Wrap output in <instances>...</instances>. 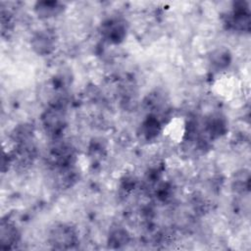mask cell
Instances as JSON below:
<instances>
[{"label":"cell","instance_id":"cell-8","mask_svg":"<svg viewBox=\"0 0 251 251\" xmlns=\"http://www.w3.org/2000/svg\"><path fill=\"white\" fill-rule=\"evenodd\" d=\"M227 53H224L223 51H218L216 54L212 56V63L216 65L218 68L226 67L228 64Z\"/></svg>","mask_w":251,"mask_h":251},{"label":"cell","instance_id":"cell-3","mask_svg":"<svg viewBox=\"0 0 251 251\" xmlns=\"http://www.w3.org/2000/svg\"><path fill=\"white\" fill-rule=\"evenodd\" d=\"M227 25L231 28L239 31H248L250 27V13L248 3L236 2L233 11L227 20Z\"/></svg>","mask_w":251,"mask_h":251},{"label":"cell","instance_id":"cell-1","mask_svg":"<svg viewBox=\"0 0 251 251\" xmlns=\"http://www.w3.org/2000/svg\"><path fill=\"white\" fill-rule=\"evenodd\" d=\"M42 125L45 131L53 138H58L67 125L66 106L63 101L50 105L42 115Z\"/></svg>","mask_w":251,"mask_h":251},{"label":"cell","instance_id":"cell-5","mask_svg":"<svg viewBox=\"0 0 251 251\" xmlns=\"http://www.w3.org/2000/svg\"><path fill=\"white\" fill-rule=\"evenodd\" d=\"M126 25L119 19L109 20L102 26V33L105 38L114 43H119L122 41L126 36Z\"/></svg>","mask_w":251,"mask_h":251},{"label":"cell","instance_id":"cell-2","mask_svg":"<svg viewBox=\"0 0 251 251\" xmlns=\"http://www.w3.org/2000/svg\"><path fill=\"white\" fill-rule=\"evenodd\" d=\"M49 242L56 249H72L77 242V235L73 226L61 224L50 231Z\"/></svg>","mask_w":251,"mask_h":251},{"label":"cell","instance_id":"cell-6","mask_svg":"<svg viewBox=\"0 0 251 251\" xmlns=\"http://www.w3.org/2000/svg\"><path fill=\"white\" fill-rule=\"evenodd\" d=\"M64 5L57 1H40L34 6V11L39 18L49 19L56 17L63 11Z\"/></svg>","mask_w":251,"mask_h":251},{"label":"cell","instance_id":"cell-7","mask_svg":"<svg viewBox=\"0 0 251 251\" xmlns=\"http://www.w3.org/2000/svg\"><path fill=\"white\" fill-rule=\"evenodd\" d=\"M19 239V233L14 225L9 222H2L1 232H0V242L2 248L9 249L13 244L17 243Z\"/></svg>","mask_w":251,"mask_h":251},{"label":"cell","instance_id":"cell-4","mask_svg":"<svg viewBox=\"0 0 251 251\" xmlns=\"http://www.w3.org/2000/svg\"><path fill=\"white\" fill-rule=\"evenodd\" d=\"M56 46V36L52 30L43 29L36 32L31 39V47L39 55L50 54Z\"/></svg>","mask_w":251,"mask_h":251}]
</instances>
